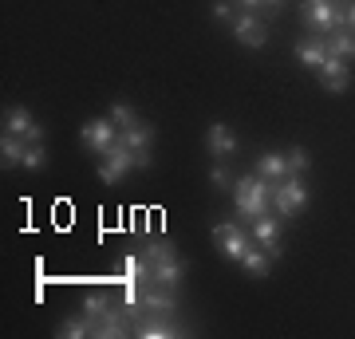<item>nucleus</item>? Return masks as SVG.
Returning <instances> with one entry per match:
<instances>
[{"mask_svg": "<svg viewBox=\"0 0 355 339\" xmlns=\"http://www.w3.org/2000/svg\"><path fill=\"white\" fill-rule=\"evenodd\" d=\"M233 201H237V214L257 221V217L268 214V205H272V182L261 174L253 177H241L237 186H233Z\"/></svg>", "mask_w": 355, "mask_h": 339, "instance_id": "f257e3e1", "label": "nucleus"}, {"mask_svg": "<svg viewBox=\"0 0 355 339\" xmlns=\"http://www.w3.org/2000/svg\"><path fill=\"white\" fill-rule=\"evenodd\" d=\"M300 16H304V24L312 28L316 36L347 24V8H340L336 0H304V4H300Z\"/></svg>", "mask_w": 355, "mask_h": 339, "instance_id": "f03ea898", "label": "nucleus"}, {"mask_svg": "<svg viewBox=\"0 0 355 339\" xmlns=\"http://www.w3.org/2000/svg\"><path fill=\"white\" fill-rule=\"evenodd\" d=\"M272 205H277L280 217H296L308 205V186L296 174L284 177V182H277V186H272Z\"/></svg>", "mask_w": 355, "mask_h": 339, "instance_id": "7ed1b4c3", "label": "nucleus"}, {"mask_svg": "<svg viewBox=\"0 0 355 339\" xmlns=\"http://www.w3.org/2000/svg\"><path fill=\"white\" fill-rule=\"evenodd\" d=\"M139 166V158H135V150H130L127 142H114L111 150L103 154V166H99V177H103V186H114L119 177L127 174V170H135Z\"/></svg>", "mask_w": 355, "mask_h": 339, "instance_id": "20e7f679", "label": "nucleus"}, {"mask_svg": "<svg viewBox=\"0 0 355 339\" xmlns=\"http://www.w3.org/2000/svg\"><path fill=\"white\" fill-rule=\"evenodd\" d=\"M79 139H83V146H87L91 154H107L119 142V130H114L111 119H91V123H83V130H79Z\"/></svg>", "mask_w": 355, "mask_h": 339, "instance_id": "39448f33", "label": "nucleus"}, {"mask_svg": "<svg viewBox=\"0 0 355 339\" xmlns=\"http://www.w3.org/2000/svg\"><path fill=\"white\" fill-rule=\"evenodd\" d=\"M214 241L217 249L225 252L229 261H241L245 249H249V237H245L241 225H233V221H221V225H214Z\"/></svg>", "mask_w": 355, "mask_h": 339, "instance_id": "423d86ee", "label": "nucleus"}, {"mask_svg": "<svg viewBox=\"0 0 355 339\" xmlns=\"http://www.w3.org/2000/svg\"><path fill=\"white\" fill-rule=\"evenodd\" d=\"M178 312V300H174V288H162V284H146V296H142V315H174Z\"/></svg>", "mask_w": 355, "mask_h": 339, "instance_id": "0eeeda50", "label": "nucleus"}, {"mask_svg": "<svg viewBox=\"0 0 355 339\" xmlns=\"http://www.w3.org/2000/svg\"><path fill=\"white\" fill-rule=\"evenodd\" d=\"M135 336L139 339H174V336H182V327L170 315H142L139 324H135Z\"/></svg>", "mask_w": 355, "mask_h": 339, "instance_id": "6e6552de", "label": "nucleus"}, {"mask_svg": "<svg viewBox=\"0 0 355 339\" xmlns=\"http://www.w3.org/2000/svg\"><path fill=\"white\" fill-rule=\"evenodd\" d=\"M320 79H324V87H328L331 95H340V91L347 87V79H352V71H347L343 55H328V60H324V67H320Z\"/></svg>", "mask_w": 355, "mask_h": 339, "instance_id": "1a4fd4ad", "label": "nucleus"}, {"mask_svg": "<svg viewBox=\"0 0 355 339\" xmlns=\"http://www.w3.org/2000/svg\"><path fill=\"white\" fill-rule=\"evenodd\" d=\"M205 146H209L214 158H229V154L237 150V139H233V130H229L225 123H209V130H205Z\"/></svg>", "mask_w": 355, "mask_h": 339, "instance_id": "9d476101", "label": "nucleus"}, {"mask_svg": "<svg viewBox=\"0 0 355 339\" xmlns=\"http://www.w3.org/2000/svg\"><path fill=\"white\" fill-rule=\"evenodd\" d=\"M233 36L241 40L245 48H265L268 32H265V24H261L257 16H241V20H233Z\"/></svg>", "mask_w": 355, "mask_h": 339, "instance_id": "9b49d317", "label": "nucleus"}, {"mask_svg": "<svg viewBox=\"0 0 355 339\" xmlns=\"http://www.w3.org/2000/svg\"><path fill=\"white\" fill-rule=\"evenodd\" d=\"M324 48H328V55H343V60H352L355 55V28H331V32H324Z\"/></svg>", "mask_w": 355, "mask_h": 339, "instance_id": "f8f14e48", "label": "nucleus"}, {"mask_svg": "<svg viewBox=\"0 0 355 339\" xmlns=\"http://www.w3.org/2000/svg\"><path fill=\"white\" fill-rule=\"evenodd\" d=\"M253 237H257V245H265L272 257H280V221L277 217H257L253 221Z\"/></svg>", "mask_w": 355, "mask_h": 339, "instance_id": "ddd939ff", "label": "nucleus"}, {"mask_svg": "<svg viewBox=\"0 0 355 339\" xmlns=\"http://www.w3.org/2000/svg\"><path fill=\"white\" fill-rule=\"evenodd\" d=\"M296 60L304 63V67H312V71H320L324 67V60H328V48H324V36H308L296 44Z\"/></svg>", "mask_w": 355, "mask_h": 339, "instance_id": "4468645a", "label": "nucleus"}, {"mask_svg": "<svg viewBox=\"0 0 355 339\" xmlns=\"http://www.w3.org/2000/svg\"><path fill=\"white\" fill-rule=\"evenodd\" d=\"M257 174L268 177V182H284V177H288V158H284L280 150L261 154V158H257Z\"/></svg>", "mask_w": 355, "mask_h": 339, "instance_id": "2eb2a0df", "label": "nucleus"}, {"mask_svg": "<svg viewBox=\"0 0 355 339\" xmlns=\"http://www.w3.org/2000/svg\"><path fill=\"white\" fill-rule=\"evenodd\" d=\"M24 150H28V142L20 139V134H12V130H4V139H0V166H4V170L20 166L24 162Z\"/></svg>", "mask_w": 355, "mask_h": 339, "instance_id": "dca6fc26", "label": "nucleus"}, {"mask_svg": "<svg viewBox=\"0 0 355 339\" xmlns=\"http://www.w3.org/2000/svg\"><path fill=\"white\" fill-rule=\"evenodd\" d=\"M268 264H272V252H268L265 245H249L245 257H241V268L249 277H268Z\"/></svg>", "mask_w": 355, "mask_h": 339, "instance_id": "f3484780", "label": "nucleus"}, {"mask_svg": "<svg viewBox=\"0 0 355 339\" xmlns=\"http://www.w3.org/2000/svg\"><path fill=\"white\" fill-rule=\"evenodd\" d=\"M123 272H127L130 284H150L154 280V268L142 252H127V257H123Z\"/></svg>", "mask_w": 355, "mask_h": 339, "instance_id": "a211bd4d", "label": "nucleus"}, {"mask_svg": "<svg viewBox=\"0 0 355 339\" xmlns=\"http://www.w3.org/2000/svg\"><path fill=\"white\" fill-rule=\"evenodd\" d=\"M154 268V284H162V288H178L182 284V277H186V264L178 261H162V264H150Z\"/></svg>", "mask_w": 355, "mask_h": 339, "instance_id": "6ab92c4d", "label": "nucleus"}, {"mask_svg": "<svg viewBox=\"0 0 355 339\" xmlns=\"http://www.w3.org/2000/svg\"><path fill=\"white\" fill-rule=\"evenodd\" d=\"M119 142H127L130 150H150V142H154V126H150V123H135V126H127V130L119 134Z\"/></svg>", "mask_w": 355, "mask_h": 339, "instance_id": "aec40b11", "label": "nucleus"}, {"mask_svg": "<svg viewBox=\"0 0 355 339\" xmlns=\"http://www.w3.org/2000/svg\"><path fill=\"white\" fill-rule=\"evenodd\" d=\"M107 312H111V296H107V292H87V296H83V315H87L91 327L99 324Z\"/></svg>", "mask_w": 355, "mask_h": 339, "instance_id": "412c9836", "label": "nucleus"}, {"mask_svg": "<svg viewBox=\"0 0 355 339\" xmlns=\"http://www.w3.org/2000/svg\"><path fill=\"white\" fill-rule=\"evenodd\" d=\"M142 257H146L150 264H162V261H174L178 249H174V241H170V237H154V241L142 245Z\"/></svg>", "mask_w": 355, "mask_h": 339, "instance_id": "4be33fe9", "label": "nucleus"}, {"mask_svg": "<svg viewBox=\"0 0 355 339\" xmlns=\"http://www.w3.org/2000/svg\"><path fill=\"white\" fill-rule=\"evenodd\" d=\"M32 126H36V119H32L24 107H12V111L4 114V130H12V134H20V139H24Z\"/></svg>", "mask_w": 355, "mask_h": 339, "instance_id": "5701e85b", "label": "nucleus"}, {"mask_svg": "<svg viewBox=\"0 0 355 339\" xmlns=\"http://www.w3.org/2000/svg\"><path fill=\"white\" fill-rule=\"evenodd\" d=\"M60 336H64V339H83V336H91L87 315H79V320H67V324H60Z\"/></svg>", "mask_w": 355, "mask_h": 339, "instance_id": "b1692460", "label": "nucleus"}, {"mask_svg": "<svg viewBox=\"0 0 355 339\" xmlns=\"http://www.w3.org/2000/svg\"><path fill=\"white\" fill-rule=\"evenodd\" d=\"M24 170H44V166H48V150H44V142H36V146H28L24 150Z\"/></svg>", "mask_w": 355, "mask_h": 339, "instance_id": "393cba45", "label": "nucleus"}, {"mask_svg": "<svg viewBox=\"0 0 355 339\" xmlns=\"http://www.w3.org/2000/svg\"><path fill=\"white\" fill-rule=\"evenodd\" d=\"M284 158H288V174H304L308 166H312V158H308L304 146H292V150L284 154Z\"/></svg>", "mask_w": 355, "mask_h": 339, "instance_id": "a878e982", "label": "nucleus"}, {"mask_svg": "<svg viewBox=\"0 0 355 339\" xmlns=\"http://www.w3.org/2000/svg\"><path fill=\"white\" fill-rule=\"evenodd\" d=\"M107 119H111L114 126H123V130H127V126H135V123H139V119H135V111H130L127 103H114V107H111V114H107Z\"/></svg>", "mask_w": 355, "mask_h": 339, "instance_id": "bb28decb", "label": "nucleus"}, {"mask_svg": "<svg viewBox=\"0 0 355 339\" xmlns=\"http://www.w3.org/2000/svg\"><path fill=\"white\" fill-rule=\"evenodd\" d=\"M209 182H214L217 189H229V170L221 166V158H217V166L209 170Z\"/></svg>", "mask_w": 355, "mask_h": 339, "instance_id": "cd10ccee", "label": "nucleus"}, {"mask_svg": "<svg viewBox=\"0 0 355 339\" xmlns=\"http://www.w3.org/2000/svg\"><path fill=\"white\" fill-rule=\"evenodd\" d=\"M44 134H48V130H44V126H32V130H28V134H24V142H28V146H36V142H44Z\"/></svg>", "mask_w": 355, "mask_h": 339, "instance_id": "c85d7f7f", "label": "nucleus"}, {"mask_svg": "<svg viewBox=\"0 0 355 339\" xmlns=\"http://www.w3.org/2000/svg\"><path fill=\"white\" fill-rule=\"evenodd\" d=\"M229 12H233V8H229V0H214V16H217V20H229Z\"/></svg>", "mask_w": 355, "mask_h": 339, "instance_id": "c756f323", "label": "nucleus"}, {"mask_svg": "<svg viewBox=\"0 0 355 339\" xmlns=\"http://www.w3.org/2000/svg\"><path fill=\"white\" fill-rule=\"evenodd\" d=\"M237 4H245V8L253 12V8H261V4H265V0H237Z\"/></svg>", "mask_w": 355, "mask_h": 339, "instance_id": "7c9ffc66", "label": "nucleus"}, {"mask_svg": "<svg viewBox=\"0 0 355 339\" xmlns=\"http://www.w3.org/2000/svg\"><path fill=\"white\" fill-rule=\"evenodd\" d=\"M347 28H355V0L347 4Z\"/></svg>", "mask_w": 355, "mask_h": 339, "instance_id": "2f4dec72", "label": "nucleus"}, {"mask_svg": "<svg viewBox=\"0 0 355 339\" xmlns=\"http://www.w3.org/2000/svg\"><path fill=\"white\" fill-rule=\"evenodd\" d=\"M265 4H268V8H280V4H284V0H265Z\"/></svg>", "mask_w": 355, "mask_h": 339, "instance_id": "473e14b6", "label": "nucleus"}]
</instances>
